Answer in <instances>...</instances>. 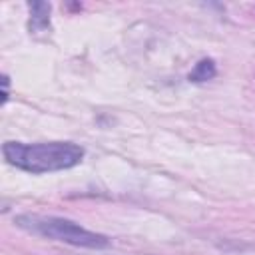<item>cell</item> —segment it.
<instances>
[{
    "label": "cell",
    "mask_w": 255,
    "mask_h": 255,
    "mask_svg": "<svg viewBox=\"0 0 255 255\" xmlns=\"http://www.w3.org/2000/svg\"><path fill=\"white\" fill-rule=\"evenodd\" d=\"M217 74V68H215V62L211 58H203L195 64V68L189 72V82H195V84H201V82H207L211 78H215Z\"/></svg>",
    "instance_id": "cell-4"
},
{
    "label": "cell",
    "mask_w": 255,
    "mask_h": 255,
    "mask_svg": "<svg viewBox=\"0 0 255 255\" xmlns=\"http://www.w3.org/2000/svg\"><path fill=\"white\" fill-rule=\"evenodd\" d=\"M30 32L50 28V2H30Z\"/></svg>",
    "instance_id": "cell-3"
},
{
    "label": "cell",
    "mask_w": 255,
    "mask_h": 255,
    "mask_svg": "<svg viewBox=\"0 0 255 255\" xmlns=\"http://www.w3.org/2000/svg\"><path fill=\"white\" fill-rule=\"evenodd\" d=\"M2 86H4V92H2V104H6L8 98H10V78H8L6 74L2 76Z\"/></svg>",
    "instance_id": "cell-5"
},
{
    "label": "cell",
    "mask_w": 255,
    "mask_h": 255,
    "mask_svg": "<svg viewBox=\"0 0 255 255\" xmlns=\"http://www.w3.org/2000/svg\"><path fill=\"white\" fill-rule=\"evenodd\" d=\"M16 227L24 229L30 235L68 243L74 247H86V249H106L112 245L110 237L92 229L82 227L80 223L58 217V215H42V213H22L14 219Z\"/></svg>",
    "instance_id": "cell-2"
},
{
    "label": "cell",
    "mask_w": 255,
    "mask_h": 255,
    "mask_svg": "<svg viewBox=\"0 0 255 255\" xmlns=\"http://www.w3.org/2000/svg\"><path fill=\"white\" fill-rule=\"evenodd\" d=\"M84 153V147L72 141H6L2 145L4 159L16 169L32 175L72 169L82 163Z\"/></svg>",
    "instance_id": "cell-1"
}]
</instances>
